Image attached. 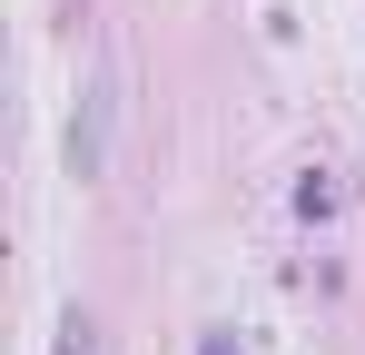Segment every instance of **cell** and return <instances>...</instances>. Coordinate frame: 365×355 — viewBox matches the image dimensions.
Here are the masks:
<instances>
[{
    "instance_id": "2",
    "label": "cell",
    "mask_w": 365,
    "mask_h": 355,
    "mask_svg": "<svg viewBox=\"0 0 365 355\" xmlns=\"http://www.w3.org/2000/svg\"><path fill=\"white\" fill-rule=\"evenodd\" d=\"M197 355H237V346H227V336H207V346H197Z\"/></svg>"
},
{
    "instance_id": "1",
    "label": "cell",
    "mask_w": 365,
    "mask_h": 355,
    "mask_svg": "<svg viewBox=\"0 0 365 355\" xmlns=\"http://www.w3.org/2000/svg\"><path fill=\"white\" fill-rule=\"evenodd\" d=\"M99 148H109V79L89 89V109L69 118V168H79V178H99Z\"/></svg>"
}]
</instances>
